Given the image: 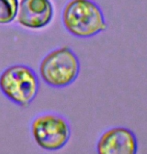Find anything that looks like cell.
Returning a JSON list of instances; mask_svg holds the SVG:
<instances>
[{"instance_id":"7","label":"cell","mask_w":147,"mask_h":154,"mask_svg":"<svg viewBox=\"0 0 147 154\" xmlns=\"http://www.w3.org/2000/svg\"><path fill=\"white\" fill-rule=\"evenodd\" d=\"M18 0H0V24L11 23L16 18Z\"/></svg>"},{"instance_id":"6","label":"cell","mask_w":147,"mask_h":154,"mask_svg":"<svg viewBox=\"0 0 147 154\" xmlns=\"http://www.w3.org/2000/svg\"><path fill=\"white\" fill-rule=\"evenodd\" d=\"M53 15L51 0H20L16 17L21 26L38 30L49 25Z\"/></svg>"},{"instance_id":"5","label":"cell","mask_w":147,"mask_h":154,"mask_svg":"<svg viewBox=\"0 0 147 154\" xmlns=\"http://www.w3.org/2000/svg\"><path fill=\"white\" fill-rule=\"evenodd\" d=\"M99 154H135L138 141L135 133L127 127H113L99 137L96 145Z\"/></svg>"},{"instance_id":"3","label":"cell","mask_w":147,"mask_h":154,"mask_svg":"<svg viewBox=\"0 0 147 154\" xmlns=\"http://www.w3.org/2000/svg\"><path fill=\"white\" fill-rule=\"evenodd\" d=\"M0 90L13 103L26 107L38 93L39 79L29 66L15 64L0 74Z\"/></svg>"},{"instance_id":"1","label":"cell","mask_w":147,"mask_h":154,"mask_svg":"<svg viewBox=\"0 0 147 154\" xmlns=\"http://www.w3.org/2000/svg\"><path fill=\"white\" fill-rule=\"evenodd\" d=\"M62 23L70 34L90 38L104 32L107 22L102 9L93 0H70L62 11Z\"/></svg>"},{"instance_id":"4","label":"cell","mask_w":147,"mask_h":154,"mask_svg":"<svg viewBox=\"0 0 147 154\" xmlns=\"http://www.w3.org/2000/svg\"><path fill=\"white\" fill-rule=\"evenodd\" d=\"M31 132L36 144L47 151L63 148L71 135L69 123L56 113H43L36 116L32 121Z\"/></svg>"},{"instance_id":"2","label":"cell","mask_w":147,"mask_h":154,"mask_svg":"<svg viewBox=\"0 0 147 154\" xmlns=\"http://www.w3.org/2000/svg\"><path fill=\"white\" fill-rule=\"evenodd\" d=\"M80 72V62L75 52L68 46L56 48L42 59L39 73L47 85L63 88L71 85Z\"/></svg>"}]
</instances>
